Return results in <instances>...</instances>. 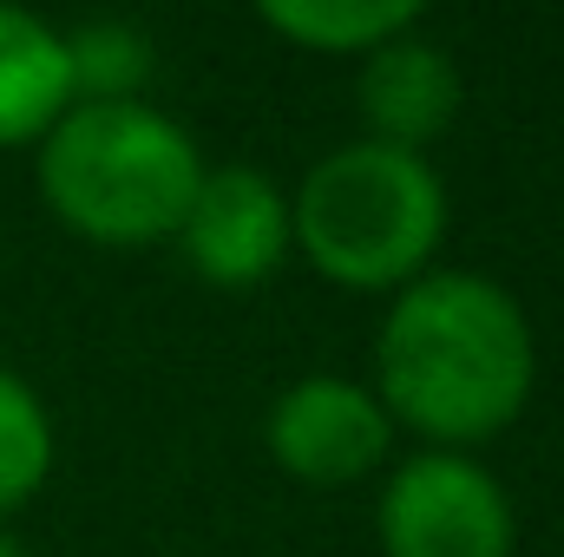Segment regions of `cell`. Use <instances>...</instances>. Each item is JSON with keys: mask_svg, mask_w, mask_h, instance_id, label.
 Masks as SVG:
<instances>
[{"mask_svg": "<svg viewBox=\"0 0 564 557\" xmlns=\"http://www.w3.org/2000/svg\"><path fill=\"white\" fill-rule=\"evenodd\" d=\"M375 374L388 419L459 452L525 414L539 341L512 288L473 270H426L394 295L375 335Z\"/></svg>", "mask_w": 564, "mask_h": 557, "instance_id": "obj_1", "label": "cell"}, {"mask_svg": "<svg viewBox=\"0 0 564 557\" xmlns=\"http://www.w3.org/2000/svg\"><path fill=\"white\" fill-rule=\"evenodd\" d=\"M204 177L197 139L144 99H73L40 139L46 210L93 243L177 237Z\"/></svg>", "mask_w": 564, "mask_h": 557, "instance_id": "obj_2", "label": "cell"}, {"mask_svg": "<svg viewBox=\"0 0 564 557\" xmlns=\"http://www.w3.org/2000/svg\"><path fill=\"white\" fill-rule=\"evenodd\" d=\"M446 237V184L426 151L355 139L308 164L289 197V243L341 288H408Z\"/></svg>", "mask_w": 564, "mask_h": 557, "instance_id": "obj_3", "label": "cell"}, {"mask_svg": "<svg viewBox=\"0 0 564 557\" xmlns=\"http://www.w3.org/2000/svg\"><path fill=\"white\" fill-rule=\"evenodd\" d=\"M519 518L506 485L466 452H414L381 492L388 557H512Z\"/></svg>", "mask_w": 564, "mask_h": 557, "instance_id": "obj_4", "label": "cell"}, {"mask_svg": "<svg viewBox=\"0 0 564 557\" xmlns=\"http://www.w3.org/2000/svg\"><path fill=\"white\" fill-rule=\"evenodd\" d=\"M263 439H270V459L289 479L355 485L388 459L394 419H388L375 387H361L348 374H308V381L276 394V407L263 419Z\"/></svg>", "mask_w": 564, "mask_h": 557, "instance_id": "obj_5", "label": "cell"}, {"mask_svg": "<svg viewBox=\"0 0 564 557\" xmlns=\"http://www.w3.org/2000/svg\"><path fill=\"white\" fill-rule=\"evenodd\" d=\"M177 243L204 282L257 288L263 276H276L282 250H289V197L257 164H217L197 177Z\"/></svg>", "mask_w": 564, "mask_h": 557, "instance_id": "obj_6", "label": "cell"}, {"mask_svg": "<svg viewBox=\"0 0 564 557\" xmlns=\"http://www.w3.org/2000/svg\"><path fill=\"white\" fill-rule=\"evenodd\" d=\"M361 119H368V139L426 151L459 119V66H453V53L421 40V26L375 46L368 66H361Z\"/></svg>", "mask_w": 564, "mask_h": 557, "instance_id": "obj_7", "label": "cell"}, {"mask_svg": "<svg viewBox=\"0 0 564 557\" xmlns=\"http://www.w3.org/2000/svg\"><path fill=\"white\" fill-rule=\"evenodd\" d=\"M73 106L66 33L26 7H0V144L46 139Z\"/></svg>", "mask_w": 564, "mask_h": 557, "instance_id": "obj_8", "label": "cell"}, {"mask_svg": "<svg viewBox=\"0 0 564 557\" xmlns=\"http://www.w3.org/2000/svg\"><path fill=\"white\" fill-rule=\"evenodd\" d=\"M421 20V0H263V26L308 53H375Z\"/></svg>", "mask_w": 564, "mask_h": 557, "instance_id": "obj_9", "label": "cell"}, {"mask_svg": "<svg viewBox=\"0 0 564 557\" xmlns=\"http://www.w3.org/2000/svg\"><path fill=\"white\" fill-rule=\"evenodd\" d=\"M53 472V419L40 407V394L0 368V518L20 512Z\"/></svg>", "mask_w": 564, "mask_h": 557, "instance_id": "obj_10", "label": "cell"}, {"mask_svg": "<svg viewBox=\"0 0 564 557\" xmlns=\"http://www.w3.org/2000/svg\"><path fill=\"white\" fill-rule=\"evenodd\" d=\"M66 66H73V99H139L151 73V40L132 20H86L66 33Z\"/></svg>", "mask_w": 564, "mask_h": 557, "instance_id": "obj_11", "label": "cell"}, {"mask_svg": "<svg viewBox=\"0 0 564 557\" xmlns=\"http://www.w3.org/2000/svg\"><path fill=\"white\" fill-rule=\"evenodd\" d=\"M0 557H33V551H26L20 538H7V532H0Z\"/></svg>", "mask_w": 564, "mask_h": 557, "instance_id": "obj_12", "label": "cell"}]
</instances>
